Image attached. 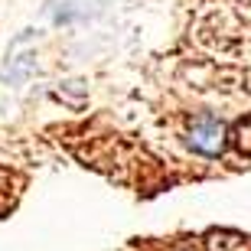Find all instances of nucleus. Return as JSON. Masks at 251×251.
Returning <instances> with one entry per match:
<instances>
[{
	"label": "nucleus",
	"instance_id": "1",
	"mask_svg": "<svg viewBox=\"0 0 251 251\" xmlns=\"http://www.w3.org/2000/svg\"><path fill=\"white\" fill-rule=\"evenodd\" d=\"M186 144L199 157H222L228 147V124L219 121L215 114H196L186 127Z\"/></svg>",
	"mask_w": 251,
	"mask_h": 251
},
{
	"label": "nucleus",
	"instance_id": "3",
	"mask_svg": "<svg viewBox=\"0 0 251 251\" xmlns=\"http://www.w3.org/2000/svg\"><path fill=\"white\" fill-rule=\"evenodd\" d=\"M186 251H189V248H186Z\"/></svg>",
	"mask_w": 251,
	"mask_h": 251
},
{
	"label": "nucleus",
	"instance_id": "2",
	"mask_svg": "<svg viewBox=\"0 0 251 251\" xmlns=\"http://www.w3.org/2000/svg\"><path fill=\"white\" fill-rule=\"evenodd\" d=\"M232 137H235V147L242 150V153H248V157H251V114H248V118H242V121L235 124Z\"/></svg>",
	"mask_w": 251,
	"mask_h": 251
}]
</instances>
